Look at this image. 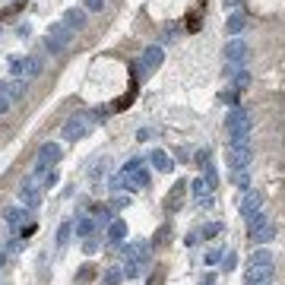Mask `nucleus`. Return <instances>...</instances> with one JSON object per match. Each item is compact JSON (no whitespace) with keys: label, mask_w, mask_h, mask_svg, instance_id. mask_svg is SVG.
Here are the masks:
<instances>
[{"label":"nucleus","mask_w":285,"mask_h":285,"mask_svg":"<svg viewBox=\"0 0 285 285\" xmlns=\"http://www.w3.org/2000/svg\"><path fill=\"white\" fill-rule=\"evenodd\" d=\"M247 238H250V244H269L276 238V225H273V219H269L266 213H257V215H250L247 219Z\"/></svg>","instance_id":"nucleus-1"},{"label":"nucleus","mask_w":285,"mask_h":285,"mask_svg":"<svg viewBox=\"0 0 285 285\" xmlns=\"http://www.w3.org/2000/svg\"><path fill=\"white\" fill-rule=\"evenodd\" d=\"M225 127H228V142H250V114L244 108H232Z\"/></svg>","instance_id":"nucleus-2"},{"label":"nucleus","mask_w":285,"mask_h":285,"mask_svg":"<svg viewBox=\"0 0 285 285\" xmlns=\"http://www.w3.org/2000/svg\"><path fill=\"white\" fill-rule=\"evenodd\" d=\"M19 200H23V206L29 209H38L42 206V174H29V178L19 184Z\"/></svg>","instance_id":"nucleus-3"},{"label":"nucleus","mask_w":285,"mask_h":285,"mask_svg":"<svg viewBox=\"0 0 285 285\" xmlns=\"http://www.w3.org/2000/svg\"><path fill=\"white\" fill-rule=\"evenodd\" d=\"M250 142H228V165H232V171H244V168H250Z\"/></svg>","instance_id":"nucleus-4"},{"label":"nucleus","mask_w":285,"mask_h":285,"mask_svg":"<svg viewBox=\"0 0 285 285\" xmlns=\"http://www.w3.org/2000/svg\"><path fill=\"white\" fill-rule=\"evenodd\" d=\"M60 155H64V152H60V146H57V142H45V146L38 149V159H35V171H38V174L51 171V168H54V165H57V162H60Z\"/></svg>","instance_id":"nucleus-5"},{"label":"nucleus","mask_w":285,"mask_h":285,"mask_svg":"<svg viewBox=\"0 0 285 285\" xmlns=\"http://www.w3.org/2000/svg\"><path fill=\"white\" fill-rule=\"evenodd\" d=\"M89 130H92V120L86 118V114H73V118H67V124H64V137L67 140H83Z\"/></svg>","instance_id":"nucleus-6"},{"label":"nucleus","mask_w":285,"mask_h":285,"mask_svg":"<svg viewBox=\"0 0 285 285\" xmlns=\"http://www.w3.org/2000/svg\"><path fill=\"white\" fill-rule=\"evenodd\" d=\"M276 282V266H247L244 285H273Z\"/></svg>","instance_id":"nucleus-7"},{"label":"nucleus","mask_w":285,"mask_h":285,"mask_svg":"<svg viewBox=\"0 0 285 285\" xmlns=\"http://www.w3.org/2000/svg\"><path fill=\"white\" fill-rule=\"evenodd\" d=\"M257 213H263V196L260 193H254V190H244V196H241V215L244 219H250V215H257Z\"/></svg>","instance_id":"nucleus-8"},{"label":"nucleus","mask_w":285,"mask_h":285,"mask_svg":"<svg viewBox=\"0 0 285 285\" xmlns=\"http://www.w3.org/2000/svg\"><path fill=\"white\" fill-rule=\"evenodd\" d=\"M247 60V45L244 42H228L225 45V64L228 67H244Z\"/></svg>","instance_id":"nucleus-9"},{"label":"nucleus","mask_w":285,"mask_h":285,"mask_svg":"<svg viewBox=\"0 0 285 285\" xmlns=\"http://www.w3.org/2000/svg\"><path fill=\"white\" fill-rule=\"evenodd\" d=\"M146 247H149V241H133V244H124V260L127 263H142L146 260Z\"/></svg>","instance_id":"nucleus-10"},{"label":"nucleus","mask_w":285,"mask_h":285,"mask_svg":"<svg viewBox=\"0 0 285 285\" xmlns=\"http://www.w3.org/2000/svg\"><path fill=\"white\" fill-rule=\"evenodd\" d=\"M247 263H250V266H273V263H276V254H273L269 247H263V244H260V247L250 254Z\"/></svg>","instance_id":"nucleus-11"},{"label":"nucleus","mask_w":285,"mask_h":285,"mask_svg":"<svg viewBox=\"0 0 285 285\" xmlns=\"http://www.w3.org/2000/svg\"><path fill=\"white\" fill-rule=\"evenodd\" d=\"M48 38H54V42H60L64 48H70V38H73V29H67L64 23H54L51 29H48Z\"/></svg>","instance_id":"nucleus-12"},{"label":"nucleus","mask_w":285,"mask_h":285,"mask_svg":"<svg viewBox=\"0 0 285 285\" xmlns=\"http://www.w3.org/2000/svg\"><path fill=\"white\" fill-rule=\"evenodd\" d=\"M244 25H247L244 13H241V10H232V16L225 19V32H228V35H241V32H244Z\"/></svg>","instance_id":"nucleus-13"},{"label":"nucleus","mask_w":285,"mask_h":285,"mask_svg":"<svg viewBox=\"0 0 285 285\" xmlns=\"http://www.w3.org/2000/svg\"><path fill=\"white\" fill-rule=\"evenodd\" d=\"M124 238H127V222L124 219H111V225H108V241L120 244Z\"/></svg>","instance_id":"nucleus-14"},{"label":"nucleus","mask_w":285,"mask_h":285,"mask_svg":"<svg viewBox=\"0 0 285 285\" xmlns=\"http://www.w3.org/2000/svg\"><path fill=\"white\" fill-rule=\"evenodd\" d=\"M64 25H67V29H73V32H79L86 25V13L83 10H67L64 13Z\"/></svg>","instance_id":"nucleus-15"},{"label":"nucleus","mask_w":285,"mask_h":285,"mask_svg":"<svg viewBox=\"0 0 285 285\" xmlns=\"http://www.w3.org/2000/svg\"><path fill=\"white\" fill-rule=\"evenodd\" d=\"M3 222H6L10 228L23 225V222H25V209H23V206H6V209H3Z\"/></svg>","instance_id":"nucleus-16"},{"label":"nucleus","mask_w":285,"mask_h":285,"mask_svg":"<svg viewBox=\"0 0 285 285\" xmlns=\"http://www.w3.org/2000/svg\"><path fill=\"white\" fill-rule=\"evenodd\" d=\"M149 162H152L155 171H171V159H168L162 149H152V155H149Z\"/></svg>","instance_id":"nucleus-17"},{"label":"nucleus","mask_w":285,"mask_h":285,"mask_svg":"<svg viewBox=\"0 0 285 285\" xmlns=\"http://www.w3.org/2000/svg\"><path fill=\"white\" fill-rule=\"evenodd\" d=\"M25 95V83L23 79H13V83H6V98H10V105L13 101H19Z\"/></svg>","instance_id":"nucleus-18"},{"label":"nucleus","mask_w":285,"mask_h":285,"mask_svg":"<svg viewBox=\"0 0 285 285\" xmlns=\"http://www.w3.org/2000/svg\"><path fill=\"white\" fill-rule=\"evenodd\" d=\"M142 64H146L149 70L162 67V48H146V54H142Z\"/></svg>","instance_id":"nucleus-19"},{"label":"nucleus","mask_w":285,"mask_h":285,"mask_svg":"<svg viewBox=\"0 0 285 285\" xmlns=\"http://www.w3.org/2000/svg\"><path fill=\"white\" fill-rule=\"evenodd\" d=\"M42 67H45V60H42V57H29V60L23 64V73L32 79V76H38V73H42Z\"/></svg>","instance_id":"nucleus-20"},{"label":"nucleus","mask_w":285,"mask_h":285,"mask_svg":"<svg viewBox=\"0 0 285 285\" xmlns=\"http://www.w3.org/2000/svg\"><path fill=\"white\" fill-rule=\"evenodd\" d=\"M190 193H193V200H203L206 193H213V187L206 184V178H196L193 184H190Z\"/></svg>","instance_id":"nucleus-21"},{"label":"nucleus","mask_w":285,"mask_h":285,"mask_svg":"<svg viewBox=\"0 0 285 285\" xmlns=\"http://www.w3.org/2000/svg\"><path fill=\"white\" fill-rule=\"evenodd\" d=\"M76 238H89L92 232H95V219H76Z\"/></svg>","instance_id":"nucleus-22"},{"label":"nucleus","mask_w":285,"mask_h":285,"mask_svg":"<svg viewBox=\"0 0 285 285\" xmlns=\"http://www.w3.org/2000/svg\"><path fill=\"white\" fill-rule=\"evenodd\" d=\"M247 83H250V73L244 70V67H238V70L232 73V86H235V89H244Z\"/></svg>","instance_id":"nucleus-23"},{"label":"nucleus","mask_w":285,"mask_h":285,"mask_svg":"<svg viewBox=\"0 0 285 285\" xmlns=\"http://www.w3.org/2000/svg\"><path fill=\"white\" fill-rule=\"evenodd\" d=\"M120 282H124V269L114 266V269H108V273H105V282H101V285H120Z\"/></svg>","instance_id":"nucleus-24"},{"label":"nucleus","mask_w":285,"mask_h":285,"mask_svg":"<svg viewBox=\"0 0 285 285\" xmlns=\"http://www.w3.org/2000/svg\"><path fill=\"white\" fill-rule=\"evenodd\" d=\"M70 232H73L70 222H64V225L57 228V247H67V241H70Z\"/></svg>","instance_id":"nucleus-25"},{"label":"nucleus","mask_w":285,"mask_h":285,"mask_svg":"<svg viewBox=\"0 0 285 285\" xmlns=\"http://www.w3.org/2000/svg\"><path fill=\"white\" fill-rule=\"evenodd\" d=\"M232 181L241 190H247V184H250V174H247V168H244V171H232Z\"/></svg>","instance_id":"nucleus-26"},{"label":"nucleus","mask_w":285,"mask_h":285,"mask_svg":"<svg viewBox=\"0 0 285 285\" xmlns=\"http://www.w3.org/2000/svg\"><path fill=\"white\" fill-rule=\"evenodd\" d=\"M45 48H48V51L54 54V57H60V54H67V48L60 45V42H54V38H45Z\"/></svg>","instance_id":"nucleus-27"},{"label":"nucleus","mask_w":285,"mask_h":285,"mask_svg":"<svg viewBox=\"0 0 285 285\" xmlns=\"http://www.w3.org/2000/svg\"><path fill=\"white\" fill-rule=\"evenodd\" d=\"M92 276H95V266H89V263H86V266L83 269H79V273H76V282H92Z\"/></svg>","instance_id":"nucleus-28"},{"label":"nucleus","mask_w":285,"mask_h":285,"mask_svg":"<svg viewBox=\"0 0 285 285\" xmlns=\"http://www.w3.org/2000/svg\"><path fill=\"white\" fill-rule=\"evenodd\" d=\"M238 266V257L235 254H228V257H222V269H225V273H232V269Z\"/></svg>","instance_id":"nucleus-29"},{"label":"nucleus","mask_w":285,"mask_h":285,"mask_svg":"<svg viewBox=\"0 0 285 285\" xmlns=\"http://www.w3.org/2000/svg\"><path fill=\"white\" fill-rule=\"evenodd\" d=\"M222 254H225V250H209V254H206V263H209V266L222 263Z\"/></svg>","instance_id":"nucleus-30"},{"label":"nucleus","mask_w":285,"mask_h":285,"mask_svg":"<svg viewBox=\"0 0 285 285\" xmlns=\"http://www.w3.org/2000/svg\"><path fill=\"white\" fill-rule=\"evenodd\" d=\"M219 232H222V225H219V222H213V225H206V228H203V238H215Z\"/></svg>","instance_id":"nucleus-31"},{"label":"nucleus","mask_w":285,"mask_h":285,"mask_svg":"<svg viewBox=\"0 0 285 285\" xmlns=\"http://www.w3.org/2000/svg\"><path fill=\"white\" fill-rule=\"evenodd\" d=\"M124 206H130V196H114L111 200V209H124Z\"/></svg>","instance_id":"nucleus-32"},{"label":"nucleus","mask_w":285,"mask_h":285,"mask_svg":"<svg viewBox=\"0 0 285 285\" xmlns=\"http://www.w3.org/2000/svg\"><path fill=\"white\" fill-rule=\"evenodd\" d=\"M101 6H105V0H86V10L89 13H98Z\"/></svg>","instance_id":"nucleus-33"},{"label":"nucleus","mask_w":285,"mask_h":285,"mask_svg":"<svg viewBox=\"0 0 285 285\" xmlns=\"http://www.w3.org/2000/svg\"><path fill=\"white\" fill-rule=\"evenodd\" d=\"M10 70H13V76H23V60H13Z\"/></svg>","instance_id":"nucleus-34"},{"label":"nucleus","mask_w":285,"mask_h":285,"mask_svg":"<svg viewBox=\"0 0 285 285\" xmlns=\"http://www.w3.org/2000/svg\"><path fill=\"white\" fill-rule=\"evenodd\" d=\"M32 235H35V225H32V222H29V225H23V238H32Z\"/></svg>","instance_id":"nucleus-35"},{"label":"nucleus","mask_w":285,"mask_h":285,"mask_svg":"<svg viewBox=\"0 0 285 285\" xmlns=\"http://www.w3.org/2000/svg\"><path fill=\"white\" fill-rule=\"evenodd\" d=\"M203 285H215V273H206V276H203Z\"/></svg>","instance_id":"nucleus-36"},{"label":"nucleus","mask_w":285,"mask_h":285,"mask_svg":"<svg viewBox=\"0 0 285 285\" xmlns=\"http://www.w3.org/2000/svg\"><path fill=\"white\" fill-rule=\"evenodd\" d=\"M241 6V0H225V10H238Z\"/></svg>","instance_id":"nucleus-37"},{"label":"nucleus","mask_w":285,"mask_h":285,"mask_svg":"<svg viewBox=\"0 0 285 285\" xmlns=\"http://www.w3.org/2000/svg\"><path fill=\"white\" fill-rule=\"evenodd\" d=\"M3 263H6V254H3V250H0V266H3Z\"/></svg>","instance_id":"nucleus-38"}]
</instances>
